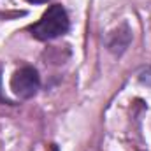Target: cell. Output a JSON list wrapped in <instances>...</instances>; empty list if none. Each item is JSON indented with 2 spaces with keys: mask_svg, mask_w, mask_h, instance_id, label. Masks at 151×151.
Instances as JSON below:
<instances>
[{
  "mask_svg": "<svg viewBox=\"0 0 151 151\" xmlns=\"http://www.w3.org/2000/svg\"><path fill=\"white\" fill-rule=\"evenodd\" d=\"M69 28H70V19H69L65 7L60 4H55V5H49L47 11L42 14V18L37 23L30 25L27 30L32 34L34 39L46 42V40H53L60 35H65Z\"/></svg>",
  "mask_w": 151,
  "mask_h": 151,
  "instance_id": "1",
  "label": "cell"
},
{
  "mask_svg": "<svg viewBox=\"0 0 151 151\" xmlns=\"http://www.w3.org/2000/svg\"><path fill=\"white\" fill-rule=\"evenodd\" d=\"M39 88H40V76H39L37 69H34L30 65L18 69L11 77V90L19 99L27 100V99L35 97Z\"/></svg>",
  "mask_w": 151,
  "mask_h": 151,
  "instance_id": "2",
  "label": "cell"
},
{
  "mask_svg": "<svg viewBox=\"0 0 151 151\" xmlns=\"http://www.w3.org/2000/svg\"><path fill=\"white\" fill-rule=\"evenodd\" d=\"M27 2H30V4H46L49 0H27Z\"/></svg>",
  "mask_w": 151,
  "mask_h": 151,
  "instance_id": "3",
  "label": "cell"
}]
</instances>
